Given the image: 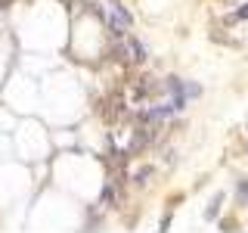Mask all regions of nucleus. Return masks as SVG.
<instances>
[{"mask_svg":"<svg viewBox=\"0 0 248 233\" xmlns=\"http://www.w3.org/2000/svg\"><path fill=\"white\" fill-rule=\"evenodd\" d=\"M239 19H248V3L242 6V10H239Z\"/></svg>","mask_w":248,"mask_h":233,"instance_id":"3","label":"nucleus"},{"mask_svg":"<svg viewBox=\"0 0 248 233\" xmlns=\"http://www.w3.org/2000/svg\"><path fill=\"white\" fill-rule=\"evenodd\" d=\"M115 53H118V59H124V62H143V56H146L143 47H140L137 41H130V37H124Z\"/></svg>","mask_w":248,"mask_h":233,"instance_id":"2","label":"nucleus"},{"mask_svg":"<svg viewBox=\"0 0 248 233\" xmlns=\"http://www.w3.org/2000/svg\"><path fill=\"white\" fill-rule=\"evenodd\" d=\"M106 19H108V25H112L115 34H124V31L130 28V16L124 13V6H118V3L106 6Z\"/></svg>","mask_w":248,"mask_h":233,"instance_id":"1","label":"nucleus"}]
</instances>
